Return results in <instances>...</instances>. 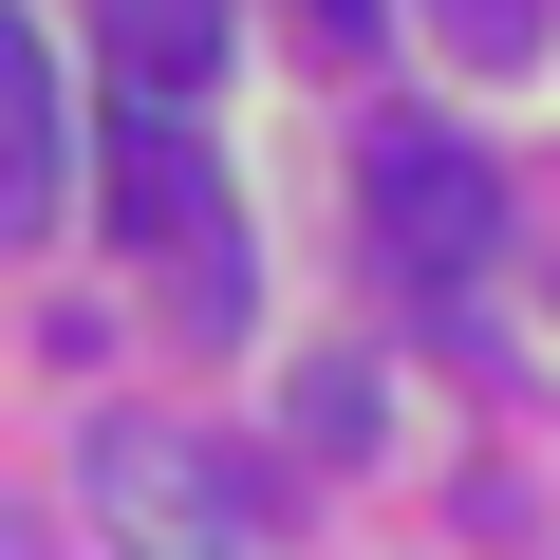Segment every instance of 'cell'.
I'll use <instances>...</instances> for the list:
<instances>
[{
    "label": "cell",
    "mask_w": 560,
    "mask_h": 560,
    "mask_svg": "<svg viewBox=\"0 0 560 560\" xmlns=\"http://www.w3.org/2000/svg\"><path fill=\"white\" fill-rule=\"evenodd\" d=\"M113 224H131V261L168 280V337H243L261 318V243H243V206H224V150L187 131V94H131V131H113Z\"/></svg>",
    "instance_id": "cell-1"
},
{
    "label": "cell",
    "mask_w": 560,
    "mask_h": 560,
    "mask_svg": "<svg viewBox=\"0 0 560 560\" xmlns=\"http://www.w3.org/2000/svg\"><path fill=\"white\" fill-rule=\"evenodd\" d=\"M355 206H374V261L411 280V300L486 280V243H504V168H486L448 113H374V131H355Z\"/></svg>",
    "instance_id": "cell-2"
},
{
    "label": "cell",
    "mask_w": 560,
    "mask_h": 560,
    "mask_svg": "<svg viewBox=\"0 0 560 560\" xmlns=\"http://www.w3.org/2000/svg\"><path fill=\"white\" fill-rule=\"evenodd\" d=\"M75 504H94L113 560H243V523H261V486H243L206 430H150V411L75 430Z\"/></svg>",
    "instance_id": "cell-3"
},
{
    "label": "cell",
    "mask_w": 560,
    "mask_h": 560,
    "mask_svg": "<svg viewBox=\"0 0 560 560\" xmlns=\"http://www.w3.org/2000/svg\"><path fill=\"white\" fill-rule=\"evenodd\" d=\"M57 150H75L57 57H38V20H20V0H0V243H38V224H57Z\"/></svg>",
    "instance_id": "cell-4"
},
{
    "label": "cell",
    "mask_w": 560,
    "mask_h": 560,
    "mask_svg": "<svg viewBox=\"0 0 560 560\" xmlns=\"http://www.w3.org/2000/svg\"><path fill=\"white\" fill-rule=\"evenodd\" d=\"M113 75L131 94H206L224 75V0H113Z\"/></svg>",
    "instance_id": "cell-5"
},
{
    "label": "cell",
    "mask_w": 560,
    "mask_h": 560,
    "mask_svg": "<svg viewBox=\"0 0 560 560\" xmlns=\"http://www.w3.org/2000/svg\"><path fill=\"white\" fill-rule=\"evenodd\" d=\"M300 448H318V467H355V448H374V374H355V355H318V374H300Z\"/></svg>",
    "instance_id": "cell-6"
},
{
    "label": "cell",
    "mask_w": 560,
    "mask_h": 560,
    "mask_svg": "<svg viewBox=\"0 0 560 560\" xmlns=\"http://www.w3.org/2000/svg\"><path fill=\"white\" fill-rule=\"evenodd\" d=\"M318 38H337V57H355V38H374V0H318Z\"/></svg>",
    "instance_id": "cell-7"
},
{
    "label": "cell",
    "mask_w": 560,
    "mask_h": 560,
    "mask_svg": "<svg viewBox=\"0 0 560 560\" xmlns=\"http://www.w3.org/2000/svg\"><path fill=\"white\" fill-rule=\"evenodd\" d=\"M0 560H38V523H20V504H0Z\"/></svg>",
    "instance_id": "cell-8"
}]
</instances>
